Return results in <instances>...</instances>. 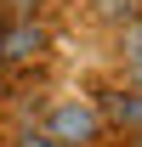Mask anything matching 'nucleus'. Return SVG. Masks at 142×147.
Masks as SVG:
<instances>
[{
    "mask_svg": "<svg viewBox=\"0 0 142 147\" xmlns=\"http://www.w3.org/2000/svg\"><path fill=\"white\" fill-rule=\"evenodd\" d=\"M40 125L51 130L57 147H102L108 142V125H102L97 96H57L51 108L40 113Z\"/></svg>",
    "mask_w": 142,
    "mask_h": 147,
    "instance_id": "nucleus-1",
    "label": "nucleus"
},
{
    "mask_svg": "<svg viewBox=\"0 0 142 147\" xmlns=\"http://www.w3.org/2000/svg\"><path fill=\"white\" fill-rule=\"evenodd\" d=\"M51 57V28L40 17H6L0 28V68H40Z\"/></svg>",
    "mask_w": 142,
    "mask_h": 147,
    "instance_id": "nucleus-2",
    "label": "nucleus"
},
{
    "mask_svg": "<svg viewBox=\"0 0 142 147\" xmlns=\"http://www.w3.org/2000/svg\"><path fill=\"white\" fill-rule=\"evenodd\" d=\"M97 108H102L108 136H137V130H142V91L125 85V79H114V85L97 91Z\"/></svg>",
    "mask_w": 142,
    "mask_h": 147,
    "instance_id": "nucleus-3",
    "label": "nucleus"
},
{
    "mask_svg": "<svg viewBox=\"0 0 142 147\" xmlns=\"http://www.w3.org/2000/svg\"><path fill=\"white\" fill-rule=\"evenodd\" d=\"M108 34H114V57H119V68H125V62H142V11H131L125 23H114Z\"/></svg>",
    "mask_w": 142,
    "mask_h": 147,
    "instance_id": "nucleus-4",
    "label": "nucleus"
},
{
    "mask_svg": "<svg viewBox=\"0 0 142 147\" xmlns=\"http://www.w3.org/2000/svg\"><path fill=\"white\" fill-rule=\"evenodd\" d=\"M131 11H142V0H91V17L102 23V28H114V23H125Z\"/></svg>",
    "mask_w": 142,
    "mask_h": 147,
    "instance_id": "nucleus-5",
    "label": "nucleus"
},
{
    "mask_svg": "<svg viewBox=\"0 0 142 147\" xmlns=\"http://www.w3.org/2000/svg\"><path fill=\"white\" fill-rule=\"evenodd\" d=\"M6 147H57V142H51V130L34 119V125H17V130H12V136H6Z\"/></svg>",
    "mask_w": 142,
    "mask_h": 147,
    "instance_id": "nucleus-6",
    "label": "nucleus"
},
{
    "mask_svg": "<svg viewBox=\"0 0 142 147\" xmlns=\"http://www.w3.org/2000/svg\"><path fill=\"white\" fill-rule=\"evenodd\" d=\"M0 11H6V17H40L46 0H0Z\"/></svg>",
    "mask_w": 142,
    "mask_h": 147,
    "instance_id": "nucleus-7",
    "label": "nucleus"
},
{
    "mask_svg": "<svg viewBox=\"0 0 142 147\" xmlns=\"http://www.w3.org/2000/svg\"><path fill=\"white\" fill-rule=\"evenodd\" d=\"M119 79H125V85H137V91H142V62H125V68H119Z\"/></svg>",
    "mask_w": 142,
    "mask_h": 147,
    "instance_id": "nucleus-8",
    "label": "nucleus"
},
{
    "mask_svg": "<svg viewBox=\"0 0 142 147\" xmlns=\"http://www.w3.org/2000/svg\"><path fill=\"white\" fill-rule=\"evenodd\" d=\"M6 136H12V125H6V119H0V147H6Z\"/></svg>",
    "mask_w": 142,
    "mask_h": 147,
    "instance_id": "nucleus-9",
    "label": "nucleus"
},
{
    "mask_svg": "<svg viewBox=\"0 0 142 147\" xmlns=\"http://www.w3.org/2000/svg\"><path fill=\"white\" fill-rule=\"evenodd\" d=\"M125 147H142V130H137V136H125Z\"/></svg>",
    "mask_w": 142,
    "mask_h": 147,
    "instance_id": "nucleus-10",
    "label": "nucleus"
},
{
    "mask_svg": "<svg viewBox=\"0 0 142 147\" xmlns=\"http://www.w3.org/2000/svg\"><path fill=\"white\" fill-rule=\"evenodd\" d=\"M46 6H57V0H46Z\"/></svg>",
    "mask_w": 142,
    "mask_h": 147,
    "instance_id": "nucleus-11",
    "label": "nucleus"
}]
</instances>
